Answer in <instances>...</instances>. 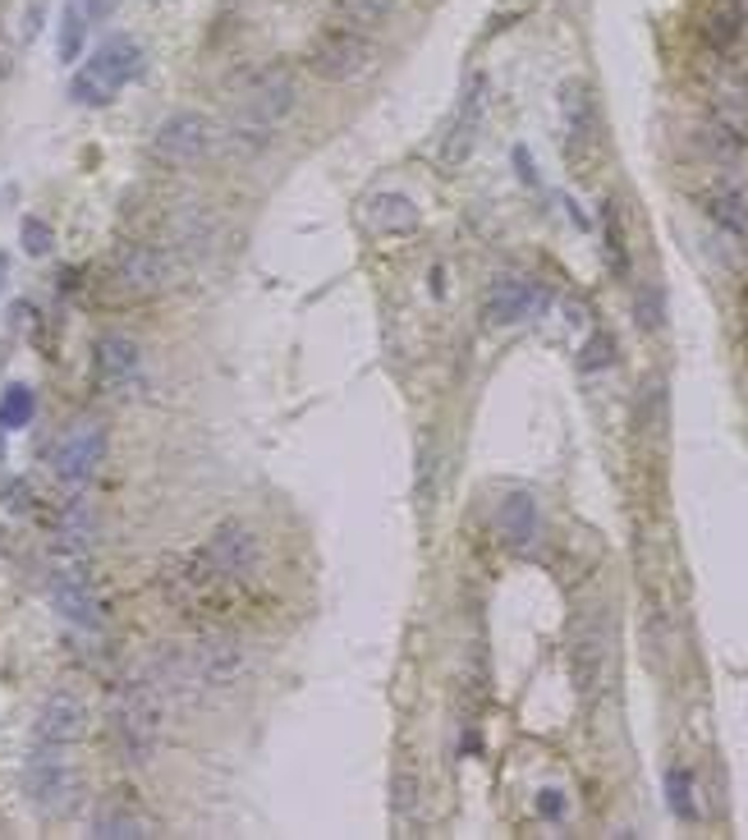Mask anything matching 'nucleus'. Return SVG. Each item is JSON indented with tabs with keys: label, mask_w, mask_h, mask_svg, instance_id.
I'll list each match as a JSON object with an SVG mask.
<instances>
[{
	"label": "nucleus",
	"mask_w": 748,
	"mask_h": 840,
	"mask_svg": "<svg viewBox=\"0 0 748 840\" xmlns=\"http://www.w3.org/2000/svg\"><path fill=\"white\" fill-rule=\"evenodd\" d=\"M294 107H299V79H294V69H290V65L257 69L253 79L244 83L235 111H230V124H225L230 152H244V157L263 152V147L276 138L280 124L294 115Z\"/></svg>",
	"instance_id": "1"
},
{
	"label": "nucleus",
	"mask_w": 748,
	"mask_h": 840,
	"mask_svg": "<svg viewBox=\"0 0 748 840\" xmlns=\"http://www.w3.org/2000/svg\"><path fill=\"white\" fill-rule=\"evenodd\" d=\"M111 735L120 753L143 768L161 744V690L157 680H124L111 698Z\"/></svg>",
	"instance_id": "2"
},
{
	"label": "nucleus",
	"mask_w": 748,
	"mask_h": 840,
	"mask_svg": "<svg viewBox=\"0 0 748 840\" xmlns=\"http://www.w3.org/2000/svg\"><path fill=\"white\" fill-rule=\"evenodd\" d=\"M138 74H143V46L134 37H111L83 60L79 74H74L69 97L79 101V107H111Z\"/></svg>",
	"instance_id": "3"
},
{
	"label": "nucleus",
	"mask_w": 748,
	"mask_h": 840,
	"mask_svg": "<svg viewBox=\"0 0 748 840\" xmlns=\"http://www.w3.org/2000/svg\"><path fill=\"white\" fill-rule=\"evenodd\" d=\"M69 749L60 744H33L29 762H23V795L29 804L42 813V818H65L79 804L83 785H79V772H74V762L65 758Z\"/></svg>",
	"instance_id": "4"
},
{
	"label": "nucleus",
	"mask_w": 748,
	"mask_h": 840,
	"mask_svg": "<svg viewBox=\"0 0 748 840\" xmlns=\"http://www.w3.org/2000/svg\"><path fill=\"white\" fill-rule=\"evenodd\" d=\"M303 65L313 69L322 83H354L377 65V46H372V37L364 29H349V23L335 19L313 37Z\"/></svg>",
	"instance_id": "5"
},
{
	"label": "nucleus",
	"mask_w": 748,
	"mask_h": 840,
	"mask_svg": "<svg viewBox=\"0 0 748 840\" xmlns=\"http://www.w3.org/2000/svg\"><path fill=\"white\" fill-rule=\"evenodd\" d=\"M51 602H56V611L69 625H79V629L101 625V602L88 579V556L56 551V565H51Z\"/></svg>",
	"instance_id": "6"
},
{
	"label": "nucleus",
	"mask_w": 748,
	"mask_h": 840,
	"mask_svg": "<svg viewBox=\"0 0 748 840\" xmlns=\"http://www.w3.org/2000/svg\"><path fill=\"white\" fill-rule=\"evenodd\" d=\"M202 556L212 560V570L225 579V583H244L263 570V542H257V533L244 524V519H225L212 528L208 547Z\"/></svg>",
	"instance_id": "7"
},
{
	"label": "nucleus",
	"mask_w": 748,
	"mask_h": 840,
	"mask_svg": "<svg viewBox=\"0 0 748 840\" xmlns=\"http://www.w3.org/2000/svg\"><path fill=\"white\" fill-rule=\"evenodd\" d=\"M101 460H107V427L97 418H83L56 441L51 469H56V478L65 488H83V482H92V473L101 469Z\"/></svg>",
	"instance_id": "8"
},
{
	"label": "nucleus",
	"mask_w": 748,
	"mask_h": 840,
	"mask_svg": "<svg viewBox=\"0 0 748 840\" xmlns=\"http://www.w3.org/2000/svg\"><path fill=\"white\" fill-rule=\"evenodd\" d=\"M212 138H216V130H212L208 115L175 111V115H166L157 124V134H152V152H157V161H166V166H198L202 157H208Z\"/></svg>",
	"instance_id": "9"
},
{
	"label": "nucleus",
	"mask_w": 748,
	"mask_h": 840,
	"mask_svg": "<svg viewBox=\"0 0 748 840\" xmlns=\"http://www.w3.org/2000/svg\"><path fill=\"white\" fill-rule=\"evenodd\" d=\"M92 372H97L101 391H111V395L134 391L138 377H143V349H138V340L120 336V331H107V336L97 340V349H92Z\"/></svg>",
	"instance_id": "10"
},
{
	"label": "nucleus",
	"mask_w": 748,
	"mask_h": 840,
	"mask_svg": "<svg viewBox=\"0 0 748 840\" xmlns=\"http://www.w3.org/2000/svg\"><path fill=\"white\" fill-rule=\"evenodd\" d=\"M115 285L134 299H147V294H161L170 285V258L161 248L152 244H124L115 253Z\"/></svg>",
	"instance_id": "11"
},
{
	"label": "nucleus",
	"mask_w": 748,
	"mask_h": 840,
	"mask_svg": "<svg viewBox=\"0 0 748 840\" xmlns=\"http://www.w3.org/2000/svg\"><path fill=\"white\" fill-rule=\"evenodd\" d=\"M83 735H88V703L79 694H69V690H56L37 712V740L74 749Z\"/></svg>",
	"instance_id": "12"
},
{
	"label": "nucleus",
	"mask_w": 748,
	"mask_h": 840,
	"mask_svg": "<svg viewBox=\"0 0 748 840\" xmlns=\"http://www.w3.org/2000/svg\"><path fill=\"white\" fill-rule=\"evenodd\" d=\"M542 303H547V294H542V285H533L528 276H496L492 290H487L482 313L492 326H514V322H528Z\"/></svg>",
	"instance_id": "13"
},
{
	"label": "nucleus",
	"mask_w": 748,
	"mask_h": 840,
	"mask_svg": "<svg viewBox=\"0 0 748 840\" xmlns=\"http://www.w3.org/2000/svg\"><path fill=\"white\" fill-rule=\"evenodd\" d=\"M482 111H487V79L478 74V79L469 83V92L459 97V111H455L450 130H446L442 166H464V161H469V152L478 143V130H482Z\"/></svg>",
	"instance_id": "14"
},
{
	"label": "nucleus",
	"mask_w": 748,
	"mask_h": 840,
	"mask_svg": "<svg viewBox=\"0 0 748 840\" xmlns=\"http://www.w3.org/2000/svg\"><path fill=\"white\" fill-rule=\"evenodd\" d=\"M368 225L377 235H409V231H418V208H414V198H404V193H377L368 198V208H364Z\"/></svg>",
	"instance_id": "15"
},
{
	"label": "nucleus",
	"mask_w": 748,
	"mask_h": 840,
	"mask_svg": "<svg viewBox=\"0 0 748 840\" xmlns=\"http://www.w3.org/2000/svg\"><path fill=\"white\" fill-rule=\"evenodd\" d=\"M88 836H97V840H147V836H157V831H152V822L138 818L134 808L101 804V808L92 813V831H88Z\"/></svg>",
	"instance_id": "16"
},
{
	"label": "nucleus",
	"mask_w": 748,
	"mask_h": 840,
	"mask_svg": "<svg viewBox=\"0 0 748 840\" xmlns=\"http://www.w3.org/2000/svg\"><path fill=\"white\" fill-rule=\"evenodd\" d=\"M496 524H501V538H505L510 547H520V551L533 547V538H537V505H533V496H524V492L505 496Z\"/></svg>",
	"instance_id": "17"
},
{
	"label": "nucleus",
	"mask_w": 748,
	"mask_h": 840,
	"mask_svg": "<svg viewBox=\"0 0 748 840\" xmlns=\"http://www.w3.org/2000/svg\"><path fill=\"white\" fill-rule=\"evenodd\" d=\"M560 115H565V134H570V152H583L592 143V97L583 83L560 88Z\"/></svg>",
	"instance_id": "18"
},
{
	"label": "nucleus",
	"mask_w": 748,
	"mask_h": 840,
	"mask_svg": "<svg viewBox=\"0 0 748 840\" xmlns=\"http://www.w3.org/2000/svg\"><path fill=\"white\" fill-rule=\"evenodd\" d=\"M744 33H748V19L739 14L735 0H716V5L707 10V19H703V42L712 51H730Z\"/></svg>",
	"instance_id": "19"
},
{
	"label": "nucleus",
	"mask_w": 748,
	"mask_h": 840,
	"mask_svg": "<svg viewBox=\"0 0 748 840\" xmlns=\"http://www.w3.org/2000/svg\"><path fill=\"white\" fill-rule=\"evenodd\" d=\"M707 216L721 225L726 235H735V239H748V193L744 189H716L712 198H707Z\"/></svg>",
	"instance_id": "20"
},
{
	"label": "nucleus",
	"mask_w": 748,
	"mask_h": 840,
	"mask_svg": "<svg viewBox=\"0 0 748 840\" xmlns=\"http://www.w3.org/2000/svg\"><path fill=\"white\" fill-rule=\"evenodd\" d=\"M703 147L712 152L721 166H744L748 161V138H744L739 124H730V120H712L707 130H703Z\"/></svg>",
	"instance_id": "21"
},
{
	"label": "nucleus",
	"mask_w": 748,
	"mask_h": 840,
	"mask_svg": "<svg viewBox=\"0 0 748 840\" xmlns=\"http://www.w3.org/2000/svg\"><path fill=\"white\" fill-rule=\"evenodd\" d=\"M88 10H83V0H65V14H60V42H56V51H60V60L65 65H74L83 56V37H88Z\"/></svg>",
	"instance_id": "22"
},
{
	"label": "nucleus",
	"mask_w": 748,
	"mask_h": 840,
	"mask_svg": "<svg viewBox=\"0 0 748 840\" xmlns=\"http://www.w3.org/2000/svg\"><path fill=\"white\" fill-rule=\"evenodd\" d=\"M335 14L349 29H364V33H377L386 19L395 14V0H335Z\"/></svg>",
	"instance_id": "23"
},
{
	"label": "nucleus",
	"mask_w": 748,
	"mask_h": 840,
	"mask_svg": "<svg viewBox=\"0 0 748 840\" xmlns=\"http://www.w3.org/2000/svg\"><path fill=\"white\" fill-rule=\"evenodd\" d=\"M33 414H37V395H33V387H23V381L5 387V395H0V432L29 427Z\"/></svg>",
	"instance_id": "24"
},
{
	"label": "nucleus",
	"mask_w": 748,
	"mask_h": 840,
	"mask_svg": "<svg viewBox=\"0 0 748 840\" xmlns=\"http://www.w3.org/2000/svg\"><path fill=\"white\" fill-rule=\"evenodd\" d=\"M602 657H606V648H602V634H583L579 639V648H574V675H579V684L583 690H598V680H602Z\"/></svg>",
	"instance_id": "25"
},
{
	"label": "nucleus",
	"mask_w": 748,
	"mask_h": 840,
	"mask_svg": "<svg viewBox=\"0 0 748 840\" xmlns=\"http://www.w3.org/2000/svg\"><path fill=\"white\" fill-rule=\"evenodd\" d=\"M666 804L680 822H699V804H693V776L684 768H670L666 772Z\"/></svg>",
	"instance_id": "26"
},
{
	"label": "nucleus",
	"mask_w": 748,
	"mask_h": 840,
	"mask_svg": "<svg viewBox=\"0 0 748 840\" xmlns=\"http://www.w3.org/2000/svg\"><path fill=\"white\" fill-rule=\"evenodd\" d=\"M19 244H23V253H29V258H46L51 244H56V235H51V225H46L42 216H23Z\"/></svg>",
	"instance_id": "27"
},
{
	"label": "nucleus",
	"mask_w": 748,
	"mask_h": 840,
	"mask_svg": "<svg viewBox=\"0 0 748 840\" xmlns=\"http://www.w3.org/2000/svg\"><path fill=\"white\" fill-rule=\"evenodd\" d=\"M602 221H606V258H611V271H615V276H629V253H625V235H621V216H615V208H606Z\"/></svg>",
	"instance_id": "28"
},
{
	"label": "nucleus",
	"mask_w": 748,
	"mask_h": 840,
	"mask_svg": "<svg viewBox=\"0 0 748 840\" xmlns=\"http://www.w3.org/2000/svg\"><path fill=\"white\" fill-rule=\"evenodd\" d=\"M634 313H638V326H643V331H657V326H661V290H657V285H643L638 299H634Z\"/></svg>",
	"instance_id": "29"
},
{
	"label": "nucleus",
	"mask_w": 748,
	"mask_h": 840,
	"mask_svg": "<svg viewBox=\"0 0 748 840\" xmlns=\"http://www.w3.org/2000/svg\"><path fill=\"white\" fill-rule=\"evenodd\" d=\"M611 359H615V340H611V336H592V340L583 345V368H588V372L606 368Z\"/></svg>",
	"instance_id": "30"
},
{
	"label": "nucleus",
	"mask_w": 748,
	"mask_h": 840,
	"mask_svg": "<svg viewBox=\"0 0 748 840\" xmlns=\"http://www.w3.org/2000/svg\"><path fill=\"white\" fill-rule=\"evenodd\" d=\"M409 808H414V776L400 772L395 776V813H409Z\"/></svg>",
	"instance_id": "31"
},
{
	"label": "nucleus",
	"mask_w": 748,
	"mask_h": 840,
	"mask_svg": "<svg viewBox=\"0 0 748 840\" xmlns=\"http://www.w3.org/2000/svg\"><path fill=\"white\" fill-rule=\"evenodd\" d=\"M537 813H542V818H560V813H565L560 791H542V795H537Z\"/></svg>",
	"instance_id": "32"
},
{
	"label": "nucleus",
	"mask_w": 748,
	"mask_h": 840,
	"mask_svg": "<svg viewBox=\"0 0 748 840\" xmlns=\"http://www.w3.org/2000/svg\"><path fill=\"white\" fill-rule=\"evenodd\" d=\"M514 166H520L524 184H537V170H533V157H528V147H514Z\"/></svg>",
	"instance_id": "33"
},
{
	"label": "nucleus",
	"mask_w": 748,
	"mask_h": 840,
	"mask_svg": "<svg viewBox=\"0 0 748 840\" xmlns=\"http://www.w3.org/2000/svg\"><path fill=\"white\" fill-rule=\"evenodd\" d=\"M111 5H115V0H83L88 19H107V14H111Z\"/></svg>",
	"instance_id": "34"
},
{
	"label": "nucleus",
	"mask_w": 748,
	"mask_h": 840,
	"mask_svg": "<svg viewBox=\"0 0 748 840\" xmlns=\"http://www.w3.org/2000/svg\"><path fill=\"white\" fill-rule=\"evenodd\" d=\"M5 276H10V258L0 253V290H5Z\"/></svg>",
	"instance_id": "35"
}]
</instances>
